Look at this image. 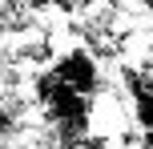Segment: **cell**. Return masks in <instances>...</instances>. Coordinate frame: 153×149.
<instances>
[{
    "label": "cell",
    "mask_w": 153,
    "mask_h": 149,
    "mask_svg": "<svg viewBox=\"0 0 153 149\" xmlns=\"http://www.w3.org/2000/svg\"><path fill=\"white\" fill-rule=\"evenodd\" d=\"M48 69L56 73V81L61 85H69L76 89L81 97H93V93H101V64L89 56V48H65V53H56V61L48 64Z\"/></svg>",
    "instance_id": "cell-1"
},
{
    "label": "cell",
    "mask_w": 153,
    "mask_h": 149,
    "mask_svg": "<svg viewBox=\"0 0 153 149\" xmlns=\"http://www.w3.org/2000/svg\"><path fill=\"white\" fill-rule=\"evenodd\" d=\"M81 4H85V0H48V8H56L61 16H76Z\"/></svg>",
    "instance_id": "cell-2"
}]
</instances>
